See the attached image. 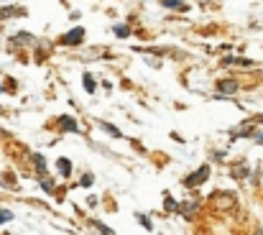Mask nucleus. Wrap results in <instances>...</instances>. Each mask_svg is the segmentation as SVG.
<instances>
[{
    "instance_id": "f257e3e1",
    "label": "nucleus",
    "mask_w": 263,
    "mask_h": 235,
    "mask_svg": "<svg viewBox=\"0 0 263 235\" xmlns=\"http://www.w3.org/2000/svg\"><path fill=\"white\" fill-rule=\"evenodd\" d=\"M207 176H209V166H202V169H197L192 176H187L181 184H184V187H197V184H202Z\"/></svg>"
},
{
    "instance_id": "f03ea898",
    "label": "nucleus",
    "mask_w": 263,
    "mask_h": 235,
    "mask_svg": "<svg viewBox=\"0 0 263 235\" xmlns=\"http://www.w3.org/2000/svg\"><path fill=\"white\" fill-rule=\"evenodd\" d=\"M82 39H85V29H72V31L62 39V44H67V46H77Z\"/></svg>"
},
{
    "instance_id": "7ed1b4c3",
    "label": "nucleus",
    "mask_w": 263,
    "mask_h": 235,
    "mask_svg": "<svg viewBox=\"0 0 263 235\" xmlns=\"http://www.w3.org/2000/svg\"><path fill=\"white\" fill-rule=\"evenodd\" d=\"M217 90H220L222 95H232V92H238V82H235V80H222V82L217 85Z\"/></svg>"
},
{
    "instance_id": "20e7f679",
    "label": "nucleus",
    "mask_w": 263,
    "mask_h": 235,
    "mask_svg": "<svg viewBox=\"0 0 263 235\" xmlns=\"http://www.w3.org/2000/svg\"><path fill=\"white\" fill-rule=\"evenodd\" d=\"M215 197H220V199H217L220 207H232V204H235V194H230V192H227V194H215Z\"/></svg>"
},
{
    "instance_id": "39448f33",
    "label": "nucleus",
    "mask_w": 263,
    "mask_h": 235,
    "mask_svg": "<svg viewBox=\"0 0 263 235\" xmlns=\"http://www.w3.org/2000/svg\"><path fill=\"white\" fill-rule=\"evenodd\" d=\"M179 212H181V215H187V217H192V215L197 212V202H189V204H181V207H179Z\"/></svg>"
},
{
    "instance_id": "423d86ee",
    "label": "nucleus",
    "mask_w": 263,
    "mask_h": 235,
    "mask_svg": "<svg viewBox=\"0 0 263 235\" xmlns=\"http://www.w3.org/2000/svg\"><path fill=\"white\" fill-rule=\"evenodd\" d=\"M59 171L67 176V174L72 171V161H69V159H59Z\"/></svg>"
},
{
    "instance_id": "0eeeda50",
    "label": "nucleus",
    "mask_w": 263,
    "mask_h": 235,
    "mask_svg": "<svg viewBox=\"0 0 263 235\" xmlns=\"http://www.w3.org/2000/svg\"><path fill=\"white\" fill-rule=\"evenodd\" d=\"M62 128H64V130H77V123H74L72 118L64 115V118H62Z\"/></svg>"
},
{
    "instance_id": "6e6552de",
    "label": "nucleus",
    "mask_w": 263,
    "mask_h": 235,
    "mask_svg": "<svg viewBox=\"0 0 263 235\" xmlns=\"http://www.w3.org/2000/svg\"><path fill=\"white\" fill-rule=\"evenodd\" d=\"M100 125H102V128H105V130H108L110 136H115V138H120V130H118L115 125H110V123H100Z\"/></svg>"
},
{
    "instance_id": "1a4fd4ad",
    "label": "nucleus",
    "mask_w": 263,
    "mask_h": 235,
    "mask_svg": "<svg viewBox=\"0 0 263 235\" xmlns=\"http://www.w3.org/2000/svg\"><path fill=\"white\" fill-rule=\"evenodd\" d=\"M92 225H95V227H97V230H100L102 235H115V232H113L110 227H105V225H102V222H97V220H92Z\"/></svg>"
},
{
    "instance_id": "9d476101",
    "label": "nucleus",
    "mask_w": 263,
    "mask_h": 235,
    "mask_svg": "<svg viewBox=\"0 0 263 235\" xmlns=\"http://www.w3.org/2000/svg\"><path fill=\"white\" fill-rule=\"evenodd\" d=\"M161 3H164L166 8H184V3H181V0H161Z\"/></svg>"
},
{
    "instance_id": "9b49d317",
    "label": "nucleus",
    "mask_w": 263,
    "mask_h": 235,
    "mask_svg": "<svg viewBox=\"0 0 263 235\" xmlns=\"http://www.w3.org/2000/svg\"><path fill=\"white\" fill-rule=\"evenodd\" d=\"M34 161H36V166H39V171H41V174L46 176V161H44L41 156H34Z\"/></svg>"
},
{
    "instance_id": "f8f14e48",
    "label": "nucleus",
    "mask_w": 263,
    "mask_h": 235,
    "mask_svg": "<svg viewBox=\"0 0 263 235\" xmlns=\"http://www.w3.org/2000/svg\"><path fill=\"white\" fill-rule=\"evenodd\" d=\"M13 220V212L11 210H0V222H11Z\"/></svg>"
},
{
    "instance_id": "ddd939ff",
    "label": "nucleus",
    "mask_w": 263,
    "mask_h": 235,
    "mask_svg": "<svg viewBox=\"0 0 263 235\" xmlns=\"http://www.w3.org/2000/svg\"><path fill=\"white\" fill-rule=\"evenodd\" d=\"M85 87H87V92H95V80L90 74H85Z\"/></svg>"
},
{
    "instance_id": "4468645a",
    "label": "nucleus",
    "mask_w": 263,
    "mask_h": 235,
    "mask_svg": "<svg viewBox=\"0 0 263 235\" xmlns=\"http://www.w3.org/2000/svg\"><path fill=\"white\" fill-rule=\"evenodd\" d=\"M115 34H118L120 39H125V36H128L130 31H128V26H115Z\"/></svg>"
},
{
    "instance_id": "2eb2a0df",
    "label": "nucleus",
    "mask_w": 263,
    "mask_h": 235,
    "mask_svg": "<svg viewBox=\"0 0 263 235\" xmlns=\"http://www.w3.org/2000/svg\"><path fill=\"white\" fill-rule=\"evenodd\" d=\"M164 204H166V210H179V207H176V202H174V199H171L169 194H166V199H164Z\"/></svg>"
},
{
    "instance_id": "dca6fc26",
    "label": "nucleus",
    "mask_w": 263,
    "mask_h": 235,
    "mask_svg": "<svg viewBox=\"0 0 263 235\" xmlns=\"http://www.w3.org/2000/svg\"><path fill=\"white\" fill-rule=\"evenodd\" d=\"M138 222H141V225H146V227H151V220H148V217H143V215H138Z\"/></svg>"
},
{
    "instance_id": "f3484780",
    "label": "nucleus",
    "mask_w": 263,
    "mask_h": 235,
    "mask_svg": "<svg viewBox=\"0 0 263 235\" xmlns=\"http://www.w3.org/2000/svg\"><path fill=\"white\" fill-rule=\"evenodd\" d=\"M0 90H3V85H0Z\"/></svg>"
}]
</instances>
